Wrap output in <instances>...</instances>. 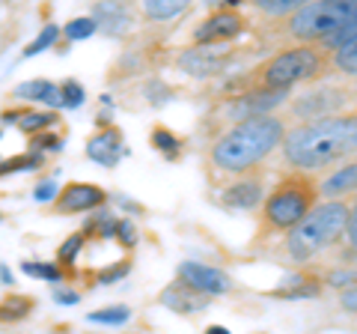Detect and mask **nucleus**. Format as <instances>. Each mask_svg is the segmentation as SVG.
<instances>
[{
	"instance_id": "obj_1",
	"label": "nucleus",
	"mask_w": 357,
	"mask_h": 334,
	"mask_svg": "<svg viewBox=\"0 0 357 334\" xmlns=\"http://www.w3.org/2000/svg\"><path fill=\"white\" fill-rule=\"evenodd\" d=\"M283 159L295 170H319L357 152V117L333 114L301 122L283 138Z\"/></svg>"
},
{
	"instance_id": "obj_2",
	"label": "nucleus",
	"mask_w": 357,
	"mask_h": 334,
	"mask_svg": "<svg viewBox=\"0 0 357 334\" xmlns=\"http://www.w3.org/2000/svg\"><path fill=\"white\" fill-rule=\"evenodd\" d=\"M286 126L280 117L241 119L211 147V164L223 173H248L250 167L265 161L277 147H283Z\"/></svg>"
},
{
	"instance_id": "obj_3",
	"label": "nucleus",
	"mask_w": 357,
	"mask_h": 334,
	"mask_svg": "<svg viewBox=\"0 0 357 334\" xmlns=\"http://www.w3.org/2000/svg\"><path fill=\"white\" fill-rule=\"evenodd\" d=\"M349 212L351 209L340 203V200H325V203L312 206V212L298 227L286 233L289 257L304 263V260H312L316 254H321L325 248H331L345 233V227H349Z\"/></svg>"
},
{
	"instance_id": "obj_4",
	"label": "nucleus",
	"mask_w": 357,
	"mask_h": 334,
	"mask_svg": "<svg viewBox=\"0 0 357 334\" xmlns=\"http://www.w3.org/2000/svg\"><path fill=\"white\" fill-rule=\"evenodd\" d=\"M354 21H357V0L304 3L289 18V33L301 42H331Z\"/></svg>"
},
{
	"instance_id": "obj_5",
	"label": "nucleus",
	"mask_w": 357,
	"mask_h": 334,
	"mask_svg": "<svg viewBox=\"0 0 357 334\" xmlns=\"http://www.w3.org/2000/svg\"><path fill=\"white\" fill-rule=\"evenodd\" d=\"M312 197H316V188L307 176H289L280 185L274 188L271 194L265 197L262 206V218L268 230H292L312 212Z\"/></svg>"
},
{
	"instance_id": "obj_6",
	"label": "nucleus",
	"mask_w": 357,
	"mask_h": 334,
	"mask_svg": "<svg viewBox=\"0 0 357 334\" xmlns=\"http://www.w3.org/2000/svg\"><path fill=\"white\" fill-rule=\"evenodd\" d=\"M321 66V54L310 45H295L286 48L283 54L268 60L259 69V90H283L289 93V87H295L301 81H310Z\"/></svg>"
},
{
	"instance_id": "obj_7",
	"label": "nucleus",
	"mask_w": 357,
	"mask_h": 334,
	"mask_svg": "<svg viewBox=\"0 0 357 334\" xmlns=\"http://www.w3.org/2000/svg\"><path fill=\"white\" fill-rule=\"evenodd\" d=\"M176 281H182L185 286H191L194 293L199 296H223V293H229V275L227 272H220L215 269V266H203V263H194V260H185V263H178V269H176Z\"/></svg>"
},
{
	"instance_id": "obj_8",
	"label": "nucleus",
	"mask_w": 357,
	"mask_h": 334,
	"mask_svg": "<svg viewBox=\"0 0 357 334\" xmlns=\"http://www.w3.org/2000/svg\"><path fill=\"white\" fill-rule=\"evenodd\" d=\"M241 27H244V18L236 6L218 9V13H211L203 24L194 30V45H220V42L236 39Z\"/></svg>"
},
{
	"instance_id": "obj_9",
	"label": "nucleus",
	"mask_w": 357,
	"mask_h": 334,
	"mask_svg": "<svg viewBox=\"0 0 357 334\" xmlns=\"http://www.w3.org/2000/svg\"><path fill=\"white\" fill-rule=\"evenodd\" d=\"M107 191L98 188L93 182H69L60 188L57 200H54V209L66 215H75V212H93V209L105 206Z\"/></svg>"
},
{
	"instance_id": "obj_10",
	"label": "nucleus",
	"mask_w": 357,
	"mask_h": 334,
	"mask_svg": "<svg viewBox=\"0 0 357 334\" xmlns=\"http://www.w3.org/2000/svg\"><path fill=\"white\" fill-rule=\"evenodd\" d=\"M227 60H229V54H220L215 45H194L178 57V66L191 78H211L227 66Z\"/></svg>"
},
{
	"instance_id": "obj_11",
	"label": "nucleus",
	"mask_w": 357,
	"mask_h": 334,
	"mask_svg": "<svg viewBox=\"0 0 357 334\" xmlns=\"http://www.w3.org/2000/svg\"><path fill=\"white\" fill-rule=\"evenodd\" d=\"M345 102L340 90H333V87H321L316 93H307L301 96L298 102L292 105V110L298 117H304L307 122L310 119H321V117H333V110H340V105Z\"/></svg>"
},
{
	"instance_id": "obj_12",
	"label": "nucleus",
	"mask_w": 357,
	"mask_h": 334,
	"mask_svg": "<svg viewBox=\"0 0 357 334\" xmlns=\"http://www.w3.org/2000/svg\"><path fill=\"white\" fill-rule=\"evenodd\" d=\"M286 96L283 90H253L248 96H241L236 99V105H232V114L241 119H253V117H271V110L277 105H283L286 102Z\"/></svg>"
},
{
	"instance_id": "obj_13",
	"label": "nucleus",
	"mask_w": 357,
	"mask_h": 334,
	"mask_svg": "<svg viewBox=\"0 0 357 334\" xmlns=\"http://www.w3.org/2000/svg\"><path fill=\"white\" fill-rule=\"evenodd\" d=\"M86 155L93 161H98L102 167H114L122 155H126V147H122V135H119V129L114 126H107L102 131H96L93 138L86 140Z\"/></svg>"
},
{
	"instance_id": "obj_14",
	"label": "nucleus",
	"mask_w": 357,
	"mask_h": 334,
	"mask_svg": "<svg viewBox=\"0 0 357 334\" xmlns=\"http://www.w3.org/2000/svg\"><path fill=\"white\" fill-rule=\"evenodd\" d=\"M265 197V185L259 176H241L238 182H232L229 188H223V203L232 206V209H253L259 206Z\"/></svg>"
},
{
	"instance_id": "obj_15",
	"label": "nucleus",
	"mask_w": 357,
	"mask_h": 334,
	"mask_svg": "<svg viewBox=\"0 0 357 334\" xmlns=\"http://www.w3.org/2000/svg\"><path fill=\"white\" fill-rule=\"evenodd\" d=\"M206 302L208 298L206 296H199V293H194L191 286H185L182 281H176V284H170L161 293V305H167L170 310H176V314H197L199 307H206Z\"/></svg>"
},
{
	"instance_id": "obj_16",
	"label": "nucleus",
	"mask_w": 357,
	"mask_h": 334,
	"mask_svg": "<svg viewBox=\"0 0 357 334\" xmlns=\"http://www.w3.org/2000/svg\"><path fill=\"white\" fill-rule=\"evenodd\" d=\"M15 99H24V102H42L51 108H63V93L57 84L51 81H24L15 87Z\"/></svg>"
},
{
	"instance_id": "obj_17",
	"label": "nucleus",
	"mask_w": 357,
	"mask_h": 334,
	"mask_svg": "<svg viewBox=\"0 0 357 334\" xmlns=\"http://www.w3.org/2000/svg\"><path fill=\"white\" fill-rule=\"evenodd\" d=\"M93 18H96L98 27L110 33V36H119V33L128 27L131 13H128V6H122V3H96Z\"/></svg>"
},
{
	"instance_id": "obj_18",
	"label": "nucleus",
	"mask_w": 357,
	"mask_h": 334,
	"mask_svg": "<svg viewBox=\"0 0 357 334\" xmlns=\"http://www.w3.org/2000/svg\"><path fill=\"white\" fill-rule=\"evenodd\" d=\"M357 191V161L340 167V170H333L325 182H321V194L328 200H337L342 194H354Z\"/></svg>"
},
{
	"instance_id": "obj_19",
	"label": "nucleus",
	"mask_w": 357,
	"mask_h": 334,
	"mask_svg": "<svg viewBox=\"0 0 357 334\" xmlns=\"http://www.w3.org/2000/svg\"><path fill=\"white\" fill-rule=\"evenodd\" d=\"M30 310H33V298L21 296V293H9V296H3V302H0V322H18V319H24Z\"/></svg>"
},
{
	"instance_id": "obj_20",
	"label": "nucleus",
	"mask_w": 357,
	"mask_h": 334,
	"mask_svg": "<svg viewBox=\"0 0 357 334\" xmlns=\"http://www.w3.org/2000/svg\"><path fill=\"white\" fill-rule=\"evenodd\" d=\"M116 227H119V218L114 212H96L81 233L84 236H98V239H107V236L116 239Z\"/></svg>"
},
{
	"instance_id": "obj_21",
	"label": "nucleus",
	"mask_w": 357,
	"mask_h": 334,
	"mask_svg": "<svg viewBox=\"0 0 357 334\" xmlns=\"http://www.w3.org/2000/svg\"><path fill=\"white\" fill-rule=\"evenodd\" d=\"M185 9H188V3H182V0H146V3H143V13L152 21L176 18V15H182Z\"/></svg>"
},
{
	"instance_id": "obj_22",
	"label": "nucleus",
	"mask_w": 357,
	"mask_h": 334,
	"mask_svg": "<svg viewBox=\"0 0 357 334\" xmlns=\"http://www.w3.org/2000/svg\"><path fill=\"white\" fill-rule=\"evenodd\" d=\"M42 164V152H21V155H13V159L0 161V176L6 173H24V170H36Z\"/></svg>"
},
{
	"instance_id": "obj_23",
	"label": "nucleus",
	"mask_w": 357,
	"mask_h": 334,
	"mask_svg": "<svg viewBox=\"0 0 357 334\" xmlns=\"http://www.w3.org/2000/svg\"><path fill=\"white\" fill-rule=\"evenodd\" d=\"M54 122H57V114H33V110H24L18 129L27 131V135H42V131H48Z\"/></svg>"
},
{
	"instance_id": "obj_24",
	"label": "nucleus",
	"mask_w": 357,
	"mask_h": 334,
	"mask_svg": "<svg viewBox=\"0 0 357 334\" xmlns=\"http://www.w3.org/2000/svg\"><path fill=\"white\" fill-rule=\"evenodd\" d=\"M21 272L30 275V277H42V281H51V284L63 281V269H60V266H54V263H33V260H24V263H21Z\"/></svg>"
},
{
	"instance_id": "obj_25",
	"label": "nucleus",
	"mask_w": 357,
	"mask_h": 334,
	"mask_svg": "<svg viewBox=\"0 0 357 334\" xmlns=\"http://www.w3.org/2000/svg\"><path fill=\"white\" fill-rule=\"evenodd\" d=\"M128 317H131V307H126V305H110V307H102V310H93V314H89V322L122 326V322H128Z\"/></svg>"
},
{
	"instance_id": "obj_26",
	"label": "nucleus",
	"mask_w": 357,
	"mask_h": 334,
	"mask_svg": "<svg viewBox=\"0 0 357 334\" xmlns=\"http://www.w3.org/2000/svg\"><path fill=\"white\" fill-rule=\"evenodd\" d=\"M333 66L342 72V75H351L357 78V39L342 45L340 51H333Z\"/></svg>"
},
{
	"instance_id": "obj_27",
	"label": "nucleus",
	"mask_w": 357,
	"mask_h": 334,
	"mask_svg": "<svg viewBox=\"0 0 357 334\" xmlns=\"http://www.w3.org/2000/svg\"><path fill=\"white\" fill-rule=\"evenodd\" d=\"M96 30H98V24H96V18H93V15H86V18H72L69 24L63 27L66 39H72V42H77V39H86V36H93Z\"/></svg>"
},
{
	"instance_id": "obj_28",
	"label": "nucleus",
	"mask_w": 357,
	"mask_h": 334,
	"mask_svg": "<svg viewBox=\"0 0 357 334\" xmlns=\"http://www.w3.org/2000/svg\"><path fill=\"white\" fill-rule=\"evenodd\" d=\"M152 147H155V150H161L167 159H176L178 150H182V143H178V138L173 135V131L155 129V131H152Z\"/></svg>"
},
{
	"instance_id": "obj_29",
	"label": "nucleus",
	"mask_w": 357,
	"mask_h": 334,
	"mask_svg": "<svg viewBox=\"0 0 357 334\" xmlns=\"http://www.w3.org/2000/svg\"><path fill=\"white\" fill-rule=\"evenodd\" d=\"M84 242H86L84 233H72V236L60 245V251H57V266H60V263H63V266H72V263H75V257L81 254Z\"/></svg>"
},
{
	"instance_id": "obj_30",
	"label": "nucleus",
	"mask_w": 357,
	"mask_h": 334,
	"mask_svg": "<svg viewBox=\"0 0 357 334\" xmlns=\"http://www.w3.org/2000/svg\"><path fill=\"white\" fill-rule=\"evenodd\" d=\"M57 36H60V27H57V24H48V27H45L39 36L24 48V57H33V54H39V51L48 48V45H54V42H57Z\"/></svg>"
},
{
	"instance_id": "obj_31",
	"label": "nucleus",
	"mask_w": 357,
	"mask_h": 334,
	"mask_svg": "<svg viewBox=\"0 0 357 334\" xmlns=\"http://www.w3.org/2000/svg\"><path fill=\"white\" fill-rule=\"evenodd\" d=\"M256 9L265 15H295L298 13V0H259Z\"/></svg>"
},
{
	"instance_id": "obj_32",
	"label": "nucleus",
	"mask_w": 357,
	"mask_h": 334,
	"mask_svg": "<svg viewBox=\"0 0 357 334\" xmlns=\"http://www.w3.org/2000/svg\"><path fill=\"white\" fill-rule=\"evenodd\" d=\"M60 93H63V108H77V105H84V99H86L84 87L77 81H63Z\"/></svg>"
},
{
	"instance_id": "obj_33",
	"label": "nucleus",
	"mask_w": 357,
	"mask_h": 334,
	"mask_svg": "<svg viewBox=\"0 0 357 334\" xmlns=\"http://www.w3.org/2000/svg\"><path fill=\"white\" fill-rule=\"evenodd\" d=\"M30 150L33 152H39V150H63V138H57L54 131H42V135L30 138Z\"/></svg>"
},
{
	"instance_id": "obj_34",
	"label": "nucleus",
	"mask_w": 357,
	"mask_h": 334,
	"mask_svg": "<svg viewBox=\"0 0 357 334\" xmlns=\"http://www.w3.org/2000/svg\"><path fill=\"white\" fill-rule=\"evenodd\" d=\"M116 239L122 248H134L137 245V230H134V224L128 218H119V227H116Z\"/></svg>"
},
{
	"instance_id": "obj_35",
	"label": "nucleus",
	"mask_w": 357,
	"mask_h": 334,
	"mask_svg": "<svg viewBox=\"0 0 357 334\" xmlns=\"http://www.w3.org/2000/svg\"><path fill=\"white\" fill-rule=\"evenodd\" d=\"M57 194H60V188H57V182H54V180H45V182H39L36 188H33V200H36V203L57 200Z\"/></svg>"
},
{
	"instance_id": "obj_36",
	"label": "nucleus",
	"mask_w": 357,
	"mask_h": 334,
	"mask_svg": "<svg viewBox=\"0 0 357 334\" xmlns=\"http://www.w3.org/2000/svg\"><path fill=\"white\" fill-rule=\"evenodd\" d=\"M340 305L345 310H351V314H357V284L349 286V289H342V293H340Z\"/></svg>"
},
{
	"instance_id": "obj_37",
	"label": "nucleus",
	"mask_w": 357,
	"mask_h": 334,
	"mask_svg": "<svg viewBox=\"0 0 357 334\" xmlns=\"http://www.w3.org/2000/svg\"><path fill=\"white\" fill-rule=\"evenodd\" d=\"M128 272V263L126 260H122V263H116V269H105L102 275H98V281H102V284H110V281H119V277L122 275H126Z\"/></svg>"
},
{
	"instance_id": "obj_38",
	"label": "nucleus",
	"mask_w": 357,
	"mask_h": 334,
	"mask_svg": "<svg viewBox=\"0 0 357 334\" xmlns=\"http://www.w3.org/2000/svg\"><path fill=\"white\" fill-rule=\"evenodd\" d=\"M354 281H357V272H333L331 275L333 286H345V289H349V286H354Z\"/></svg>"
},
{
	"instance_id": "obj_39",
	"label": "nucleus",
	"mask_w": 357,
	"mask_h": 334,
	"mask_svg": "<svg viewBox=\"0 0 357 334\" xmlns=\"http://www.w3.org/2000/svg\"><path fill=\"white\" fill-rule=\"evenodd\" d=\"M345 233H349V245L357 248V203L351 206V212H349V227H345Z\"/></svg>"
},
{
	"instance_id": "obj_40",
	"label": "nucleus",
	"mask_w": 357,
	"mask_h": 334,
	"mask_svg": "<svg viewBox=\"0 0 357 334\" xmlns=\"http://www.w3.org/2000/svg\"><path fill=\"white\" fill-rule=\"evenodd\" d=\"M77 298H81V296L69 293V289H54V302H57V305H75Z\"/></svg>"
},
{
	"instance_id": "obj_41",
	"label": "nucleus",
	"mask_w": 357,
	"mask_h": 334,
	"mask_svg": "<svg viewBox=\"0 0 357 334\" xmlns=\"http://www.w3.org/2000/svg\"><path fill=\"white\" fill-rule=\"evenodd\" d=\"M206 334H229V328H223V326H208Z\"/></svg>"
}]
</instances>
